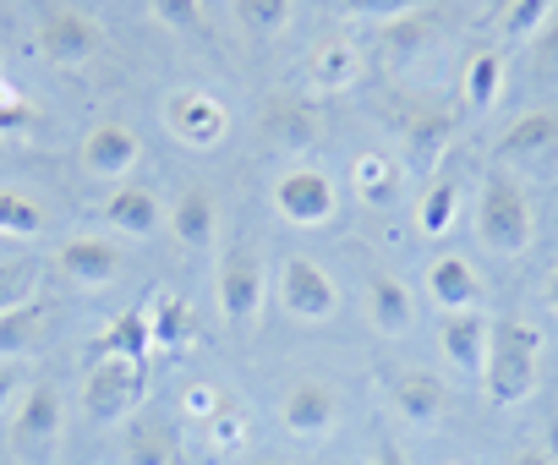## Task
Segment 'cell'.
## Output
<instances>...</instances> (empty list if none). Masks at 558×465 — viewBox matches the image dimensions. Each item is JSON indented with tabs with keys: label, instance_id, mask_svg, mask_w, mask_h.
Masks as SVG:
<instances>
[{
	"label": "cell",
	"instance_id": "1",
	"mask_svg": "<svg viewBox=\"0 0 558 465\" xmlns=\"http://www.w3.org/2000/svg\"><path fill=\"white\" fill-rule=\"evenodd\" d=\"M536 367H542V329L525 323V318H498V323H493V340H487V367H482L487 400H493V405H520V400H531Z\"/></svg>",
	"mask_w": 558,
	"mask_h": 465
},
{
	"label": "cell",
	"instance_id": "2",
	"mask_svg": "<svg viewBox=\"0 0 558 465\" xmlns=\"http://www.w3.org/2000/svg\"><path fill=\"white\" fill-rule=\"evenodd\" d=\"M531 230H536V219H531L525 186L509 170H493L482 181V197H476V236H482V247L498 253V258H520L531 247Z\"/></svg>",
	"mask_w": 558,
	"mask_h": 465
},
{
	"label": "cell",
	"instance_id": "3",
	"mask_svg": "<svg viewBox=\"0 0 558 465\" xmlns=\"http://www.w3.org/2000/svg\"><path fill=\"white\" fill-rule=\"evenodd\" d=\"M214 296H219V313H225V323H230L235 334H252V329H257L263 302H268V280H263V258H257L246 242L225 247L219 274H214Z\"/></svg>",
	"mask_w": 558,
	"mask_h": 465
},
{
	"label": "cell",
	"instance_id": "4",
	"mask_svg": "<svg viewBox=\"0 0 558 465\" xmlns=\"http://www.w3.org/2000/svg\"><path fill=\"white\" fill-rule=\"evenodd\" d=\"M148 394V362H126V356H99L83 378V405L94 421H121L143 405Z\"/></svg>",
	"mask_w": 558,
	"mask_h": 465
},
{
	"label": "cell",
	"instance_id": "5",
	"mask_svg": "<svg viewBox=\"0 0 558 465\" xmlns=\"http://www.w3.org/2000/svg\"><path fill=\"white\" fill-rule=\"evenodd\" d=\"M61 432H66V411H61V394L50 383H34L12 416V449L17 460L28 465H50L56 449H61Z\"/></svg>",
	"mask_w": 558,
	"mask_h": 465
},
{
	"label": "cell",
	"instance_id": "6",
	"mask_svg": "<svg viewBox=\"0 0 558 465\" xmlns=\"http://www.w3.org/2000/svg\"><path fill=\"white\" fill-rule=\"evenodd\" d=\"M274 208L279 219H291V224H329L335 208H340V192H335V175L318 170V164H291V170H279L274 181Z\"/></svg>",
	"mask_w": 558,
	"mask_h": 465
},
{
	"label": "cell",
	"instance_id": "7",
	"mask_svg": "<svg viewBox=\"0 0 558 465\" xmlns=\"http://www.w3.org/2000/svg\"><path fill=\"white\" fill-rule=\"evenodd\" d=\"M257 132L279 154H313L324 143V110L302 94H268L257 110Z\"/></svg>",
	"mask_w": 558,
	"mask_h": 465
},
{
	"label": "cell",
	"instance_id": "8",
	"mask_svg": "<svg viewBox=\"0 0 558 465\" xmlns=\"http://www.w3.org/2000/svg\"><path fill=\"white\" fill-rule=\"evenodd\" d=\"M279 307L302 323H324L335 318L340 307V291H335V274L313 258H286L279 264Z\"/></svg>",
	"mask_w": 558,
	"mask_h": 465
},
{
	"label": "cell",
	"instance_id": "9",
	"mask_svg": "<svg viewBox=\"0 0 558 465\" xmlns=\"http://www.w3.org/2000/svg\"><path fill=\"white\" fill-rule=\"evenodd\" d=\"M34 45L50 66H83V61L99 56V23L72 12V7H50L34 28Z\"/></svg>",
	"mask_w": 558,
	"mask_h": 465
},
{
	"label": "cell",
	"instance_id": "10",
	"mask_svg": "<svg viewBox=\"0 0 558 465\" xmlns=\"http://www.w3.org/2000/svg\"><path fill=\"white\" fill-rule=\"evenodd\" d=\"M165 126H170V137L175 143H186V148H214L225 132H230V115H225V105L214 99V94H203V88H175L170 99H165Z\"/></svg>",
	"mask_w": 558,
	"mask_h": 465
},
{
	"label": "cell",
	"instance_id": "11",
	"mask_svg": "<svg viewBox=\"0 0 558 465\" xmlns=\"http://www.w3.org/2000/svg\"><path fill=\"white\" fill-rule=\"evenodd\" d=\"M558 164V110H525L498 137V170H547Z\"/></svg>",
	"mask_w": 558,
	"mask_h": 465
},
{
	"label": "cell",
	"instance_id": "12",
	"mask_svg": "<svg viewBox=\"0 0 558 465\" xmlns=\"http://www.w3.org/2000/svg\"><path fill=\"white\" fill-rule=\"evenodd\" d=\"M279 421H286L291 438H329L340 427V389L329 378H296L286 389V405H279Z\"/></svg>",
	"mask_w": 558,
	"mask_h": 465
},
{
	"label": "cell",
	"instance_id": "13",
	"mask_svg": "<svg viewBox=\"0 0 558 465\" xmlns=\"http://www.w3.org/2000/svg\"><path fill=\"white\" fill-rule=\"evenodd\" d=\"M449 137H454V115L449 110H405V121H400V143H405V170H416V175H433L438 170V159H444V148H449Z\"/></svg>",
	"mask_w": 558,
	"mask_h": 465
},
{
	"label": "cell",
	"instance_id": "14",
	"mask_svg": "<svg viewBox=\"0 0 558 465\" xmlns=\"http://www.w3.org/2000/svg\"><path fill=\"white\" fill-rule=\"evenodd\" d=\"M487 340H493V318H482L476 307L449 313L444 329H438L444 356H449L454 372H465V378H482V367H487Z\"/></svg>",
	"mask_w": 558,
	"mask_h": 465
},
{
	"label": "cell",
	"instance_id": "15",
	"mask_svg": "<svg viewBox=\"0 0 558 465\" xmlns=\"http://www.w3.org/2000/svg\"><path fill=\"white\" fill-rule=\"evenodd\" d=\"M137 159H143V137H137L126 121H99V126L83 137V164H88L94 175L121 181Z\"/></svg>",
	"mask_w": 558,
	"mask_h": 465
},
{
	"label": "cell",
	"instance_id": "16",
	"mask_svg": "<svg viewBox=\"0 0 558 465\" xmlns=\"http://www.w3.org/2000/svg\"><path fill=\"white\" fill-rule=\"evenodd\" d=\"M61 274L83 291H99L121 274V247H110L105 236H72L61 242Z\"/></svg>",
	"mask_w": 558,
	"mask_h": 465
},
{
	"label": "cell",
	"instance_id": "17",
	"mask_svg": "<svg viewBox=\"0 0 558 465\" xmlns=\"http://www.w3.org/2000/svg\"><path fill=\"white\" fill-rule=\"evenodd\" d=\"M170 236H175V247H186V253L214 247V236H219V208H214V192H208V186H186V192L170 203Z\"/></svg>",
	"mask_w": 558,
	"mask_h": 465
},
{
	"label": "cell",
	"instance_id": "18",
	"mask_svg": "<svg viewBox=\"0 0 558 465\" xmlns=\"http://www.w3.org/2000/svg\"><path fill=\"white\" fill-rule=\"evenodd\" d=\"M427 296H433L444 313H465V307L482 302V274L471 269V258L444 253V258L427 264Z\"/></svg>",
	"mask_w": 558,
	"mask_h": 465
},
{
	"label": "cell",
	"instance_id": "19",
	"mask_svg": "<svg viewBox=\"0 0 558 465\" xmlns=\"http://www.w3.org/2000/svg\"><path fill=\"white\" fill-rule=\"evenodd\" d=\"M389 394H395V411L405 416V421H416V427H438L444 421V411H449V389H444V378H433V372H400L395 383H389Z\"/></svg>",
	"mask_w": 558,
	"mask_h": 465
},
{
	"label": "cell",
	"instance_id": "20",
	"mask_svg": "<svg viewBox=\"0 0 558 465\" xmlns=\"http://www.w3.org/2000/svg\"><path fill=\"white\" fill-rule=\"evenodd\" d=\"M105 224H116L121 236H154L165 224V203L154 186H116L105 197Z\"/></svg>",
	"mask_w": 558,
	"mask_h": 465
},
{
	"label": "cell",
	"instance_id": "21",
	"mask_svg": "<svg viewBox=\"0 0 558 465\" xmlns=\"http://www.w3.org/2000/svg\"><path fill=\"white\" fill-rule=\"evenodd\" d=\"M356 77H362V50H356L351 39H324V45H313V56H307V83H313V88L340 94V88H351Z\"/></svg>",
	"mask_w": 558,
	"mask_h": 465
},
{
	"label": "cell",
	"instance_id": "22",
	"mask_svg": "<svg viewBox=\"0 0 558 465\" xmlns=\"http://www.w3.org/2000/svg\"><path fill=\"white\" fill-rule=\"evenodd\" d=\"M367 313L384 334H405L416 323V302H411V285L400 274H373L367 280Z\"/></svg>",
	"mask_w": 558,
	"mask_h": 465
},
{
	"label": "cell",
	"instance_id": "23",
	"mask_svg": "<svg viewBox=\"0 0 558 465\" xmlns=\"http://www.w3.org/2000/svg\"><path fill=\"white\" fill-rule=\"evenodd\" d=\"M126 465H175V427L159 411H137L126 432Z\"/></svg>",
	"mask_w": 558,
	"mask_h": 465
},
{
	"label": "cell",
	"instance_id": "24",
	"mask_svg": "<svg viewBox=\"0 0 558 465\" xmlns=\"http://www.w3.org/2000/svg\"><path fill=\"white\" fill-rule=\"evenodd\" d=\"M351 181H356L362 203L389 208V203L405 192V164H400V159H389V154H362V159L351 164Z\"/></svg>",
	"mask_w": 558,
	"mask_h": 465
},
{
	"label": "cell",
	"instance_id": "25",
	"mask_svg": "<svg viewBox=\"0 0 558 465\" xmlns=\"http://www.w3.org/2000/svg\"><path fill=\"white\" fill-rule=\"evenodd\" d=\"M45 329H50V307L45 302H17V307H7L0 313V356H23V351H34L39 340H45Z\"/></svg>",
	"mask_w": 558,
	"mask_h": 465
},
{
	"label": "cell",
	"instance_id": "26",
	"mask_svg": "<svg viewBox=\"0 0 558 465\" xmlns=\"http://www.w3.org/2000/svg\"><path fill=\"white\" fill-rule=\"evenodd\" d=\"M438 39V17L422 7V12H405V17H395V23H384V56L389 61H411V56H422L427 45Z\"/></svg>",
	"mask_w": 558,
	"mask_h": 465
},
{
	"label": "cell",
	"instance_id": "27",
	"mask_svg": "<svg viewBox=\"0 0 558 465\" xmlns=\"http://www.w3.org/2000/svg\"><path fill=\"white\" fill-rule=\"evenodd\" d=\"M154 351V329H148V313H121L105 340H99V356H126V362H148Z\"/></svg>",
	"mask_w": 558,
	"mask_h": 465
},
{
	"label": "cell",
	"instance_id": "28",
	"mask_svg": "<svg viewBox=\"0 0 558 465\" xmlns=\"http://www.w3.org/2000/svg\"><path fill=\"white\" fill-rule=\"evenodd\" d=\"M504 94V56L498 50H476L465 61V105L471 110H493Z\"/></svg>",
	"mask_w": 558,
	"mask_h": 465
},
{
	"label": "cell",
	"instance_id": "29",
	"mask_svg": "<svg viewBox=\"0 0 558 465\" xmlns=\"http://www.w3.org/2000/svg\"><path fill=\"white\" fill-rule=\"evenodd\" d=\"M454 208H460V181H454V175H438V181H427V192H422V208H416L422 236H444V230L454 224Z\"/></svg>",
	"mask_w": 558,
	"mask_h": 465
},
{
	"label": "cell",
	"instance_id": "30",
	"mask_svg": "<svg viewBox=\"0 0 558 465\" xmlns=\"http://www.w3.org/2000/svg\"><path fill=\"white\" fill-rule=\"evenodd\" d=\"M148 329H154V351H181L192 340V307L181 296H159L148 313Z\"/></svg>",
	"mask_w": 558,
	"mask_h": 465
},
{
	"label": "cell",
	"instance_id": "31",
	"mask_svg": "<svg viewBox=\"0 0 558 465\" xmlns=\"http://www.w3.org/2000/svg\"><path fill=\"white\" fill-rule=\"evenodd\" d=\"M235 17L246 34L268 39V34H286L296 17V0H235Z\"/></svg>",
	"mask_w": 558,
	"mask_h": 465
},
{
	"label": "cell",
	"instance_id": "32",
	"mask_svg": "<svg viewBox=\"0 0 558 465\" xmlns=\"http://www.w3.org/2000/svg\"><path fill=\"white\" fill-rule=\"evenodd\" d=\"M45 230V208L28 197V192H12V186H0V236H39Z\"/></svg>",
	"mask_w": 558,
	"mask_h": 465
},
{
	"label": "cell",
	"instance_id": "33",
	"mask_svg": "<svg viewBox=\"0 0 558 465\" xmlns=\"http://www.w3.org/2000/svg\"><path fill=\"white\" fill-rule=\"evenodd\" d=\"M148 12H154L165 28H175V34L208 39V12H203V0H148Z\"/></svg>",
	"mask_w": 558,
	"mask_h": 465
},
{
	"label": "cell",
	"instance_id": "34",
	"mask_svg": "<svg viewBox=\"0 0 558 465\" xmlns=\"http://www.w3.org/2000/svg\"><path fill=\"white\" fill-rule=\"evenodd\" d=\"M553 7H558V0H509V7H504V39H531L547 17H553Z\"/></svg>",
	"mask_w": 558,
	"mask_h": 465
},
{
	"label": "cell",
	"instance_id": "35",
	"mask_svg": "<svg viewBox=\"0 0 558 465\" xmlns=\"http://www.w3.org/2000/svg\"><path fill=\"white\" fill-rule=\"evenodd\" d=\"M531 66H536V83L558 88V7H553V17L531 34Z\"/></svg>",
	"mask_w": 558,
	"mask_h": 465
},
{
	"label": "cell",
	"instance_id": "36",
	"mask_svg": "<svg viewBox=\"0 0 558 465\" xmlns=\"http://www.w3.org/2000/svg\"><path fill=\"white\" fill-rule=\"evenodd\" d=\"M335 7H340L345 17H356V23H395V17H405V12L433 7V0H335Z\"/></svg>",
	"mask_w": 558,
	"mask_h": 465
},
{
	"label": "cell",
	"instance_id": "37",
	"mask_svg": "<svg viewBox=\"0 0 558 465\" xmlns=\"http://www.w3.org/2000/svg\"><path fill=\"white\" fill-rule=\"evenodd\" d=\"M39 126V105L12 94V88H0V137H28Z\"/></svg>",
	"mask_w": 558,
	"mask_h": 465
},
{
	"label": "cell",
	"instance_id": "38",
	"mask_svg": "<svg viewBox=\"0 0 558 465\" xmlns=\"http://www.w3.org/2000/svg\"><path fill=\"white\" fill-rule=\"evenodd\" d=\"M208 443H214L219 454H235V449L246 443V416H241V405H219V411L208 416Z\"/></svg>",
	"mask_w": 558,
	"mask_h": 465
},
{
	"label": "cell",
	"instance_id": "39",
	"mask_svg": "<svg viewBox=\"0 0 558 465\" xmlns=\"http://www.w3.org/2000/svg\"><path fill=\"white\" fill-rule=\"evenodd\" d=\"M28 291H34V264H0V313L28 302Z\"/></svg>",
	"mask_w": 558,
	"mask_h": 465
},
{
	"label": "cell",
	"instance_id": "40",
	"mask_svg": "<svg viewBox=\"0 0 558 465\" xmlns=\"http://www.w3.org/2000/svg\"><path fill=\"white\" fill-rule=\"evenodd\" d=\"M219 405H225V400H219L214 383H186V389H181V411H186L192 421H208Z\"/></svg>",
	"mask_w": 558,
	"mask_h": 465
},
{
	"label": "cell",
	"instance_id": "41",
	"mask_svg": "<svg viewBox=\"0 0 558 465\" xmlns=\"http://www.w3.org/2000/svg\"><path fill=\"white\" fill-rule=\"evenodd\" d=\"M23 378H28V372H23V362H17V356H0V411L12 405V394L23 389Z\"/></svg>",
	"mask_w": 558,
	"mask_h": 465
},
{
	"label": "cell",
	"instance_id": "42",
	"mask_svg": "<svg viewBox=\"0 0 558 465\" xmlns=\"http://www.w3.org/2000/svg\"><path fill=\"white\" fill-rule=\"evenodd\" d=\"M373 465H411V460H405V449H400L395 438H378V454H373Z\"/></svg>",
	"mask_w": 558,
	"mask_h": 465
},
{
	"label": "cell",
	"instance_id": "43",
	"mask_svg": "<svg viewBox=\"0 0 558 465\" xmlns=\"http://www.w3.org/2000/svg\"><path fill=\"white\" fill-rule=\"evenodd\" d=\"M509 465H558L553 454H542V449H514L509 454Z\"/></svg>",
	"mask_w": 558,
	"mask_h": 465
},
{
	"label": "cell",
	"instance_id": "44",
	"mask_svg": "<svg viewBox=\"0 0 558 465\" xmlns=\"http://www.w3.org/2000/svg\"><path fill=\"white\" fill-rule=\"evenodd\" d=\"M547 307L558 313V269H553V280H547Z\"/></svg>",
	"mask_w": 558,
	"mask_h": 465
},
{
	"label": "cell",
	"instance_id": "45",
	"mask_svg": "<svg viewBox=\"0 0 558 465\" xmlns=\"http://www.w3.org/2000/svg\"><path fill=\"white\" fill-rule=\"evenodd\" d=\"M547 454H553V460H558V421H553V449H547Z\"/></svg>",
	"mask_w": 558,
	"mask_h": 465
},
{
	"label": "cell",
	"instance_id": "46",
	"mask_svg": "<svg viewBox=\"0 0 558 465\" xmlns=\"http://www.w3.org/2000/svg\"><path fill=\"white\" fill-rule=\"evenodd\" d=\"M0 88H7V83H0Z\"/></svg>",
	"mask_w": 558,
	"mask_h": 465
}]
</instances>
